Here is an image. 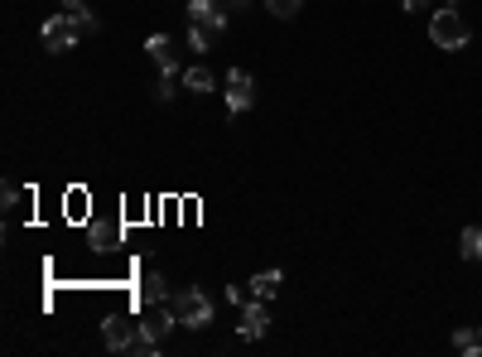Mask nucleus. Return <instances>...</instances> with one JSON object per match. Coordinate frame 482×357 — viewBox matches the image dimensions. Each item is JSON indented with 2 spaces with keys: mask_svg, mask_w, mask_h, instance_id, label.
<instances>
[{
  "mask_svg": "<svg viewBox=\"0 0 482 357\" xmlns=\"http://www.w3.org/2000/svg\"><path fill=\"white\" fill-rule=\"evenodd\" d=\"M429 39H435V48H444V54H454V48L468 44V20L454 10V5H444L429 15Z\"/></svg>",
  "mask_w": 482,
  "mask_h": 357,
  "instance_id": "f257e3e1",
  "label": "nucleus"
},
{
  "mask_svg": "<svg viewBox=\"0 0 482 357\" xmlns=\"http://www.w3.org/2000/svg\"><path fill=\"white\" fill-rule=\"evenodd\" d=\"M174 310H179L183 329H208L213 324V299H208V290H198V285H188V290L174 295Z\"/></svg>",
  "mask_w": 482,
  "mask_h": 357,
  "instance_id": "f03ea898",
  "label": "nucleus"
},
{
  "mask_svg": "<svg viewBox=\"0 0 482 357\" xmlns=\"http://www.w3.org/2000/svg\"><path fill=\"white\" fill-rule=\"evenodd\" d=\"M141 333H145V324H135L131 314H107V324H101V338H107L111 352H135Z\"/></svg>",
  "mask_w": 482,
  "mask_h": 357,
  "instance_id": "7ed1b4c3",
  "label": "nucleus"
},
{
  "mask_svg": "<svg viewBox=\"0 0 482 357\" xmlns=\"http://www.w3.org/2000/svg\"><path fill=\"white\" fill-rule=\"evenodd\" d=\"M78 34H82V29H78L73 20H68V15H48L44 29H39V39H44L48 54H68V48L78 44Z\"/></svg>",
  "mask_w": 482,
  "mask_h": 357,
  "instance_id": "20e7f679",
  "label": "nucleus"
},
{
  "mask_svg": "<svg viewBox=\"0 0 482 357\" xmlns=\"http://www.w3.org/2000/svg\"><path fill=\"white\" fill-rule=\"evenodd\" d=\"M188 20H194L198 29H208L213 39L222 29H227V10L217 5V0H188Z\"/></svg>",
  "mask_w": 482,
  "mask_h": 357,
  "instance_id": "39448f33",
  "label": "nucleus"
},
{
  "mask_svg": "<svg viewBox=\"0 0 482 357\" xmlns=\"http://www.w3.org/2000/svg\"><path fill=\"white\" fill-rule=\"evenodd\" d=\"M251 101H256V82H251V73H246V68H232V73H227V107L241 116V111L251 107Z\"/></svg>",
  "mask_w": 482,
  "mask_h": 357,
  "instance_id": "423d86ee",
  "label": "nucleus"
},
{
  "mask_svg": "<svg viewBox=\"0 0 482 357\" xmlns=\"http://www.w3.org/2000/svg\"><path fill=\"white\" fill-rule=\"evenodd\" d=\"M145 54L160 63V73L179 78V58H174V44H169V34H150V39H145Z\"/></svg>",
  "mask_w": 482,
  "mask_h": 357,
  "instance_id": "0eeeda50",
  "label": "nucleus"
},
{
  "mask_svg": "<svg viewBox=\"0 0 482 357\" xmlns=\"http://www.w3.org/2000/svg\"><path fill=\"white\" fill-rule=\"evenodd\" d=\"M241 338H251V343H256V338H266V329H270V319H266V310H261V299H246V304H241Z\"/></svg>",
  "mask_w": 482,
  "mask_h": 357,
  "instance_id": "6e6552de",
  "label": "nucleus"
},
{
  "mask_svg": "<svg viewBox=\"0 0 482 357\" xmlns=\"http://www.w3.org/2000/svg\"><path fill=\"white\" fill-rule=\"evenodd\" d=\"M120 242V227L116 223H101V217H92V223H88V247L92 251H111Z\"/></svg>",
  "mask_w": 482,
  "mask_h": 357,
  "instance_id": "1a4fd4ad",
  "label": "nucleus"
},
{
  "mask_svg": "<svg viewBox=\"0 0 482 357\" xmlns=\"http://www.w3.org/2000/svg\"><path fill=\"white\" fill-rule=\"evenodd\" d=\"M141 304H150V310L154 304H169V285H164L160 270H150V276L141 280Z\"/></svg>",
  "mask_w": 482,
  "mask_h": 357,
  "instance_id": "9d476101",
  "label": "nucleus"
},
{
  "mask_svg": "<svg viewBox=\"0 0 482 357\" xmlns=\"http://www.w3.org/2000/svg\"><path fill=\"white\" fill-rule=\"evenodd\" d=\"M183 88H188V92H198V97H203V92H213V88H217L213 68H208V63H194V68L183 73Z\"/></svg>",
  "mask_w": 482,
  "mask_h": 357,
  "instance_id": "9b49d317",
  "label": "nucleus"
},
{
  "mask_svg": "<svg viewBox=\"0 0 482 357\" xmlns=\"http://www.w3.org/2000/svg\"><path fill=\"white\" fill-rule=\"evenodd\" d=\"M280 285H285L280 270H261V276L251 280V295H256V299H270V295H280Z\"/></svg>",
  "mask_w": 482,
  "mask_h": 357,
  "instance_id": "f8f14e48",
  "label": "nucleus"
},
{
  "mask_svg": "<svg viewBox=\"0 0 482 357\" xmlns=\"http://www.w3.org/2000/svg\"><path fill=\"white\" fill-rule=\"evenodd\" d=\"M63 213L73 217V223H88V189H68V198H63Z\"/></svg>",
  "mask_w": 482,
  "mask_h": 357,
  "instance_id": "ddd939ff",
  "label": "nucleus"
},
{
  "mask_svg": "<svg viewBox=\"0 0 482 357\" xmlns=\"http://www.w3.org/2000/svg\"><path fill=\"white\" fill-rule=\"evenodd\" d=\"M454 352H463V357H477V352H482V338H477V329H454Z\"/></svg>",
  "mask_w": 482,
  "mask_h": 357,
  "instance_id": "4468645a",
  "label": "nucleus"
},
{
  "mask_svg": "<svg viewBox=\"0 0 482 357\" xmlns=\"http://www.w3.org/2000/svg\"><path fill=\"white\" fill-rule=\"evenodd\" d=\"M458 251L468 261H482V227H463V236H458Z\"/></svg>",
  "mask_w": 482,
  "mask_h": 357,
  "instance_id": "2eb2a0df",
  "label": "nucleus"
},
{
  "mask_svg": "<svg viewBox=\"0 0 482 357\" xmlns=\"http://www.w3.org/2000/svg\"><path fill=\"white\" fill-rule=\"evenodd\" d=\"M304 0H266V15H275V20H295Z\"/></svg>",
  "mask_w": 482,
  "mask_h": 357,
  "instance_id": "dca6fc26",
  "label": "nucleus"
},
{
  "mask_svg": "<svg viewBox=\"0 0 482 357\" xmlns=\"http://www.w3.org/2000/svg\"><path fill=\"white\" fill-rule=\"evenodd\" d=\"M68 20H73V25H78L82 34H92V29H97V20H92V10H88V5H82V0H78V5H68Z\"/></svg>",
  "mask_w": 482,
  "mask_h": 357,
  "instance_id": "f3484780",
  "label": "nucleus"
},
{
  "mask_svg": "<svg viewBox=\"0 0 482 357\" xmlns=\"http://www.w3.org/2000/svg\"><path fill=\"white\" fill-rule=\"evenodd\" d=\"M208 44H213V34H208V29H198V25L188 29V48H194V54H208Z\"/></svg>",
  "mask_w": 482,
  "mask_h": 357,
  "instance_id": "a211bd4d",
  "label": "nucleus"
},
{
  "mask_svg": "<svg viewBox=\"0 0 482 357\" xmlns=\"http://www.w3.org/2000/svg\"><path fill=\"white\" fill-rule=\"evenodd\" d=\"M154 97H160V101H169V97H174V78H169V73L160 78V92H154Z\"/></svg>",
  "mask_w": 482,
  "mask_h": 357,
  "instance_id": "6ab92c4d",
  "label": "nucleus"
},
{
  "mask_svg": "<svg viewBox=\"0 0 482 357\" xmlns=\"http://www.w3.org/2000/svg\"><path fill=\"white\" fill-rule=\"evenodd\" d=\"M429 0H401V10H424Z\"/></svg>",
  "mask_w": 482,
  "mask_h": 357,
  "instance_id": "aec40b11",
  "label": "nucleus"
},
{
  "mask_svg": "<svg viewBox=\"0 0 482 357\" xmlns=\"http://www.w3.org/2000/svg\"><path fill=\"white\" fill-rule=\"evenodd\" d=\"M63 5H78V0H63Z\"/></svg>",
  "mask_w": 482,
  "mask_h": 357,
  "instance_id": "412c9836",
  "label": "nucleus"
},
{
  "mask_svg": "<svg viewBox=\"0 0 482 357\" xmlns=\"http://www.w3.org/2000/svg\"><path fill=\"white\" fill-rule=\"evenodd\" d=\"M477 338H482V329H477Z\"/></svg>",
  "mask_w": 482,
  "mask_h": 357,
  "instance_id": "4be33fe9",
  "label": "nucleus"
}]
</instances>
